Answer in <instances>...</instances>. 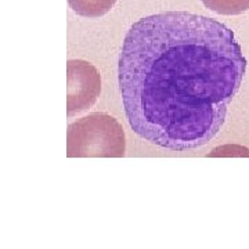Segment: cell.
Listing matches in <instances>:
<instances>
[{"label":"cell","mask_w":249,"mask_h":249,"mask_svg":"<svg viewBox=\"0 0 249 249\" xmlns=\"http://www.w3.org/2000/svg\"><path fill=\"white\" fill-rule=\"evenodd\" d=\"M124 152V127L114 116L94 112L68 126L67 157L70 158H121Z\"/></svg>","instance_id":"7a4b0ae2"},{"label":"cell","mask_w":249,"mask_h":249,"mask_svg":"<svg viewBox=\"0 0 249 249\" xmlns=\"http://www.w3.org/2000/svg\"><path fill=\"white\" fill-rule=\"evenodd\" d=\"M206 9L222 16H240L249 10V0H201Z\"/></svg>","instance_id":"5b68a950"},{"label":"cell","mask_w":249,"mask_h":249,"mask_svg":"<svg viewBox=\"0 0 249 249\" xmlns=\"http://www.w3.org/2000/svg\"><path fill=\"white\" fill-rule=\"evenodd\" d=\"M101 93V75L85 60L67 62V115L73 116L91 108Z\"/></svg>","instance_id":"3957f363"},{"label":"cell","mask_w":249,"mask_h":249,"mask_svg":"<svg viewBox=\"0 0 249 249\" xmlns=\"http://www.w3.org/2000/svg\"><path fill=\"white\" fill-rule=\"evenodd\" d=\"M247 64L234 32L213 18L166 11L136 21L118 67L130 127L173 151L205 145L224 124Z\"/></svg>","instance_id":"6da1fadb"},{"label":"cell","mask_w":249,"mask_h":249,"mask_svg":"<svg viewBox=\"0 0 249 249\" xmlns=\"http://www.w3.org/2000/svg\"><path fill=\"white\" fill-rule=\"evenodd\" d=\"M71 9L86 18H98L106 16L115 6L116 0H68Z\"/></svg>","instance_id":"277c9868"}]
</instances>
